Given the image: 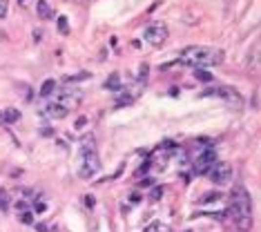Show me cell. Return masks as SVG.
I'll return each instance as SVG.
<instances>
[{
  "instance_id": "18",
  "label": "cell",
  "mask_w": 261,
  "mask_h": 232,
  "mask_svg": "<svg viewBox=\"0 0 261 232\" xmlns=\"http://www.w3.org/2000/svg\"><path fill=\"white\" fill-rule=\"evenodd\" d=\"M58 29H60V32H63V34H67V32H69L67 18H60V20H58Z\"/></svg>"
},
{
  "instance_id": "1",
  "label": "cell",
  "mask_w": 261,
  "mask_h": 232,
  "mask_svg": "<svg viewBox=\"0 0 261 232\" xmlns=\"http://www.w3.org/2000/svg\"><path fill=\"white\" fill-rule=\"evenodd\" d=\"M225 214L232 219V223L237 226V230L250 232V228H252V203H250V194H248L243 188H235V192L230 194V203H228V212H225Z\"/></svg>"
},
{
  "instance_id": "10",
  "label": "cell",
  "mask_w": 261,
  "mask_h": 232,
  "mask_svg": "<svg viewBox=\"0 0 261 232\" xmlns=\"http://www.w3.org/2000/svg\"><path fill=\"white\" fill-rule=\"evenodd\" d=\"M96 152V141L92 134H87V136L80 138V154H92Z\"/></svg>"
},
{
  "instance_id": "15",
  "label": "cell",
  "mask_w": 261,
  "mask_h": 232,
  "mask_svg": "<svg viewBox=\"0 0 261 232\" xmlns=\"http://www.w3.org/2000/svg\"><path fill=\"white\" fill-rule=\"evenodd\" d=\"M114 85H119V76H116V74H112L110 78H107V83H105V87H107V90H116Z\"/></svg>"
},
{
  "instance_id": "21",
  "label": "cell",
  "mask_w": 261,
  "mask_h": 232,
  "mask_svg": "<svg viewBox=\"0 0 261 232\" xmlns=\"http://www.w3.org/2000/svg\"><path fill=\"white\" fill-rule=\"evenodd\" d=\"M18 2H20V5H25V2H27V0H18Z\"/></svg>"
},
{
  "instance_id": "20",
  "label": "cell",
  "mask_w": 261,
  "mask_h": 232,
  "mask_svg": "<svg viewBox=\"0 0 261 232\" xmlns=\"http://www.w3.org/2000/svg\"><path fill=\"white\" fill-rule=\"evenodd\" d=\"M7 16V0H0V18Z\"/></svg>"
},
{
  "instance_id": "9",
  "label": "cell",
  "mask_w": 261,
  "mask_h": 232,
  "mask_svg": "<svg viewBox=\"0 0 261 232\" xmlns=\"http://www.w3.org/2000/svg\"><path fill=\"white\" fill-rule=\"evenodd\" d=\"M20 121V112L18 110H5V112H0V123H5V125H11V123H18Z\"/></svg>"
},
{
  "instance_id": "2",
  "label": "cell",
  "mask_w": 261,
  "mask_h": 232,
  "mask_svg": "<svg viewBox=\"0 0 261 232\" xmlns=\"http://www.w3.org/2000/svg\"><path fill=\"white\" fill-rule=\"evenodd\" d=\"M223 52L217 47H199V45H192V47L181 49L179 54V60L183 65H192V67H214V65L223 63Z\"/></svg>"
},
{
  "instance_id": "16",
  "label": "cell",
  "mask_w": 261,
  "mask_h": 232,
  "mask_svg": "<svg viewBox=\"0 0 261 232\" xmlns=\"http://www.w3.org/2000/svg\"><path fill=\"white\" fill-rule=\"evenodd\" d=\"M20 221L22 223H32V210H29V208L20 212Z\"/></svg>"
},
{
  "instance_id": "4",
  "label": "cell",
  "mask_w": 261,
  "mask_h": 232,
  "mask_svg": "<svg viewBox=\"0 0 261 232\" xmlns=\"http://www.w3.org/2000/svg\"><path fill=\"white\" fill-rule=\"evenodd\" d=\"M100 170V161H99V152H92V154H83V158H80V179H92L96 172Z\"/></svg>"
},
{
  "instance_id": "8",
  "label": "cell",
  "mask_w": 261,
  "mask_h": 232,
  "mask_svg": "<svg viewBox=\"0 0 261 232\" xmlns=\"http://www.w3.org/2000/svg\"><path fill=\"white\" fill-rule=\"evenodd\" d=\"M67 107L63 105V103H49L47 107H45V114L52 116V118H65L67 116Z\"/></svg>"
},
{
  "instance_id": "14",
  "label": "cell",
  "mask_w": 261,
  "mask_h": 232,
  "mask_svg": "<svg viewBox=\"0 0 261 232\" xmlns=\"http://www.w3.org/2000/svg\"><path fill=\"white\" fill-rule=\"evenodd\" d=\"M194 76H197L199 80H203V83H208V80H212V76H210L208 72H201V69H197V72H194Z\"/></svg>"
},
{
  "instance_id": "3",
  "label": "cell",
  "mask_w": 261,
  "mask_h": 232,
  "mask_svg": "<svg viewBox=\"0 0 261 232\" xmlns=\"http://www.w3.org/2000/svg\"><path fill=\"white\" fill-rule=\"evenodd\" d=\"M143 40L152 47H161L163 42L167 40V27L163 22H152L150 27H145V32H143Z\"/></svg>"
},
{
  "instance_id": "12",
  "label": "cell",
  "mask_w": 261,
  "mask_h": 232,
  "mask_svg": "<svg viewBox=\"0 0 261 232\" xmlns=\"http://www.w3.org/2000/svg\"><path fill=\"white\" fill-rule=\"evenodd\" d=\"M9 206H11V196H9V192L0 190V212H9Z\"/></svg>"
},
{
  "instance_id": "6",
  "label": "cell",
  "mask_w": 261,
  "mask_h": 232,
  "mask_svg": "<svg viewBox=\"0 0 261 232\" xmlns=\"http://www.w3.org/2000/svg\"><path fill=\"white\" fill-rule=\"evenodd\" d=\"M214 163H217V154H214V150H203V152L194 158V172L208 174Z\"/></svg>"
},
{
  "instance_id": "5",
  "label": "cell",
  "mask_w": 261,
  "mask_h": 232,
  "mask_svg": "<svg viewBox=\"0 0 261 232\" xmlns=\"http://www.w3.org/2000/svg\"><path fill=\"white\" fill-rule=\"evenodd\" d=\"M203 96H217V98H223L232 105H241V96L237 94L235 87H228V85H219V87H210L203 92Z\"/></svg>"
},
{
  "instance_id": "7",
  "label": "cell",
  "mask_w": 261,
  "mask_h": 232,
  "mask_svg": "<svg viewBox=\"0 0 261 232\" xmlns=\"http://www.w3.org/2000/svg\"><path fill=\"white\" fill-rule=\"evenodd\" d=\"M208 174L214 185H223V183H228L230 176H232V168H230V163H214Z\"/></svg>"
},
{
  "instance_id": "17",
  "label": "cell",
  "mask_w": 261,
  "mask_h": 232,
  "mask_svg": "<svg viewBox=\"0 0 261 232\" xmlns=\"http://www.w3.org/2000/svg\"><path fill=\"white\" fill-rule=\"evenodd\" d=\"M152 201H159V199H161V196H163V188H161V185H157V188H154V190H152Z\"/></svg>"
},
{
  "instance_id": "19",
  "label": "cell",
  "mask_w": 261,
  "mask_h": 232,
  "mask_svg": "<svg viewBox=\"0 0 261 232\" xmlns=\"http://www.w3.org/2000/svg\"><path fill=\"white\" fill-rule=\"evenodd\" d=\"M219 192H212V194H210V196H203V199H201V203H210V201H217V199H219Z\"/></svg>"
},
{
  "instance_id": "13",
  "label": "cell",
  "mask_w": 261,
  "mask_h": 232,
  "mask_svg": "<svg viewBox=\"0 0 261 232\" xmlns=\"http://www.w3.org/2000/svg\"><path fill=\"white\" fill-rule=\"evenodd\" d=\"M54 90H56V80H45V83L40 85V96L54 94Z\"/></svg>"
},
{
  "instance_id": "11",
  "label": "cell",
  "mask_w": 261,
  "mask_h": 232,
  "mask_svg": "<svg viewBox=\"0 0 261 232\" xmlns=\"http://www.w3.org/2000/svg\"><path fill=\"white\" fill-rule=\"evenodd\" d=\"M38 16H40V18H45V20H49V18H54V9L47 5V2H45V0H40V2H38Z\"/></svg>"
}]
</instances>
